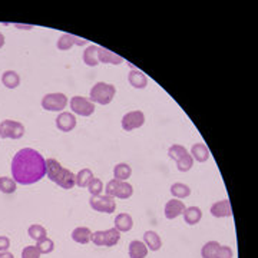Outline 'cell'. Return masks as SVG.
Listing matches in <instances>:
<instances>
[{
	"label": "cell",
	"mask_w": 258,
	"mask_h": 258,
	"mask_svg": "<svg viewBox=\"0 0 258 258\" xmlns=\"http://www.w3.org/2000/svg\"><path fill=\"white\" fill-rule=\"evenodd\" d=\"M12 177L20 185H32L46 175V159L36 149L23 148L12 159Z\"/></svg>",
	"instance_id": "cell-1"
},
{
	"label": "cell",
	"mask_w": 258,
	"mask_h": 258,
	"mask_svg": "<svg viewBox=\"0 0 258 258\" xmlns=\"http://www.w3.org/2000/svg\"><path fill=\"white\" fill-rule=\"evenodd\" d=\"M46 175L60 188L72 189L76 185V175L69 169L63 168L62 164L56 159H46Z\"/></svg>",
	"instance_id": "cell-2"
},
{
	"label": "cell",
	"mask_w": 258,
	"mask_h": 258,
	"mask_svg": "<svg viewBox=\"0 0 258 258\" xmlns=\"http://www.w3.org/2000/svg\"><path fill=\"white\" fill-rule=\"evenodd\" d=\"M116 95V88L112 83L98 82L92 86L89 92V100L98 105H109Z\"/></svg>",
	"instance_id": "cell-3"
},
{
	"label": "cell",
	"mask_w": 258,
	"mask_h": 258,
	"mask_svg": "<svg viewBox=\"0 0 258 258\" xmlns=\"http://www.w3.org/2000/svg\"><path fill=\"white\" fill-rule=\"evenodd\" d=\"M168 157L177 162V168L179 172H188L194 165V159L191 157L187 148L182 145H172L168 148Z\"/></svg>",
	"instance_id": "cell-4"
},
{
	"label": "cell",
	"mask_w": 258,
	"mask_h": 258,
	"mask_svg": "<svg viewBox=\"0 0 258 258\" xmlns=\"http://www.w3.org/2000/svg\"><path fill=\"white\" fill-rule=\"evenodd\" d=\"M42 108L49 112H63V109L68 106L69 99L65 93L62 92H52V93H46L42 98Z\"/></svg>",
	"instance_id": "cell-5"
},
{
	"label": "cell",
	"mask_w": 258,
	"mask_h": 258,
	"mask_svg": "<svg viewBox=\"0 0 258 258\" xmlns=\"http://www.w3.org/2000/svg\"><path fill=\"white\" fill-rule=\"evenodd\" d=\"M90 241L98 247H115L120 241V232L115 227L105 231H95L92 232Z\"/></svg>",
	"instance_id": "cell-6"
},
{
	"label": "cell",
	"mask_w": 258,
	"mask_h": 258,
	"mask_svg": "<svg viewBox=\"0 0 258 258\" xmlns=\"http://www.w3.org/2000/svg\"><path fill=\"white\" fill-rule=\"evenodd\" d=\"M25 135V126L18 120L5 119L0 122V138L20 139Z\"/></svg>",
	"instance_id": "cell-7"
},
{
	"label": "cell",
	"mask_w": 258,
	"mask_h": 258,
	"mask_svg": "<svg viewBox=\"0 0 258 258\" xmlns=\"http://www.w3.org/2000/svg\"><path fill=\"white\" fill-rule=\"evenodd\" d=\"M69 106L72 112H73V115H79V116H85V118L93 115L95 109H96L95 103L90 102L85 96H73V98H70Z\"/></svg>",
	"instance_id": "cell-8"
},
{
	"label": "cell",
	"mask_w": 258,
	"mask_h": 258,
	"mask_svg": "<svg viewBox=\"0 0 258 258\" xmlns=\"http://www.w3.org/2000/svg\"><path fill=\"white\" fill-rule=\"evenodd\" d=\"M89 205L90 208L95 209L96 212L112 214L116 209V201L108 195H98V197H90Z\"/></svg>",
	"instance_id": "cell-9"
},
{
	"label": "cell",
	"mask_w": 258,
	"mask_h": 258,
	"mask_svg": "<svg viewBox=\"0 0 258 258\" xmlns=\"http://www.w3.org/2000/svg\"><path fill=\"white\" fill-rule=\"evenodd\" d=\"M144 123H145V115L142 110H131L128 113H125L120 120V126L126 132L141 128Z\"/></svg>",
	"instance_id": "cell-10"
},
{
	"label": "cell",
	"mask_w": 258,
	"mask_h": 258,
	"mask_svg": "<svg viewBox=\"0 0 258 258\" xmlns=\"http://www.w3.org/2000/svg\"><path fill=\"white\" fill-rule=\"evenodd\" d=\"M86 43H88V40L86 39H82V38H78V36H75V35H69V33H63L59 39H58V42H56V48L59 50H62V52H65V50L72 49L75 45L83 46V45H86Z\"/></svg>",
	"instance_id": "cell-11"
},
{
	"label": "cell",
	"mask_w": 258,
	"mask_h": 258,
	"mask_svg": "<svg viewBox=\"0 0 258 258\" xmlns=\"http://www.w3.org/2000/svg\"><path fill=\"white\" fill-rule=\"evenodd\" d=\"M185 208H187V207L184 205V202H182L181 199H177V198L169 199L168 202L165 204V208H164L165 218L169 219V221L178 218V217L182 215V212L185 211Z\"/></svg>",
	"instance_id": "cell-12"
},
{
	"label": "cell",
	"mask_w": 258,
	"mask_h": 258,
	"mask_svg": "<svg viewBox=\"0 0 258 258\" xmlns=\"http://www.w3.org/2000/svg\"><path fill=\"white\" fill-rule=\"evenodd\" d=\"M209 212L212 217L215 218H228L232 215V208H231V202L229 199H221L217 201L211 205Z\"/></svg>",
	"instance_id": "cell-13"
},
{
	"label": "cell",
	"mask_w": 258,
	"mask_h": 258,
	"mask_svg": "<svg viewBox=\"0 0 258 258\" xmlns=\"http://www.w3.org/2000/svg\"><path fill=\"white\" fill-rule=\"evenodd\" d=\"M56 128L60 132H70L76 128V116L72 112H60L56 118Z\"/></svg>",
	"instance_id": "cell-14"
},
{
	"label": "cell",
	"mask_w": 258,
	"mask_h": 258,
	"mask_svg": "<svg viewBox=\"0 0 258 258\" xmlns=\"http://www.w3.org/2000/svg\"><path fill=\"white\" fill-rule=\"evenodd\" d=\"M128 82L129 85L135 89H145L148 85V78L142 70L132 69L128 73Z\"/></svg>",
	"instance_id": "cell-15"
},
{
	"label": "cell",
	"mask_w": 258,
	"mask_h": 258,
	"mask_svg": "<svg viewBox=\"0 0 258 258\" xmlns=\"http://www.w3.org/2000/svg\"><path fill=\"white\" fill-rule=\"evenodd\" d=\"M98 60L99 63H106V65H120L123 63V58L119 55H115L113 52L105 49V48H100L98 50Z\"/></svg>",
	"instance_id": "cell-16"
},
{
	"label": "cell",
	"mask_w": 258,
	"mask_h": 258,
	"mask_svg": "<svg viewBox=\"0 0 258 258\" xmlns=\"http://www.w3.org/2000/svg\"><path fill=\"white\" fill-rule=\"evenodd\" d=\"M129 258H147L148 255V248L145 245L144 241H138V239H134L129 242L128 248Z\"/></svg>",
	"instance_id": "cell-17"
},
{
	"label": "cell",
	"mask_w": 258,
	"mask_h": 258,
	"mask_svg": "<svg viewBox=\"0 0 258 258\" xmlns=\"http://www.w3.org/2000/svg\"><path fill=\"white\" fill-rule=\"evenodd\" d=\"M191 157L194 161H197V162H207L211 157V154H209V149L207 148V145H204V144H194L192 147H191Z\"/></svg>",
	"instance_id": "cell-18"
},
{
	"label": "cell",
	"mask_w": 258,
	"mask_h": 258,
	"mask_svg": "<svg viewBox=\"0 0 258 258\" xmlns=\"http://www.w3.org/2000/svg\"><path fill=\"white\" fill-rule=\"evenodd\" d=\"M144 242H145L148 251H159L162 247V239L159 237L158 232H155V231H145Z\"/></svg>",
	"instance_id": "cell-19"
},
{
	"label": "cell",
	"mask_w": 258,
	"mask_h": 258,
	"mask_svg": "<svg viewBox=\"0 0 258 258\" xmlns=\"http://www.w3.org/2000/svg\"><path fill=\"white\" fill-rule=\"evenodd\" d=\"M113 224H115V228L118 229L119 232H128L134 227V219L128 212H122V214L116 215Z\"/></svg>",
	"instance_id": "cell-20"
},
{
	"label": "cell",
	"mask_w": 258,
	"mask_h": 258,
	"mask_svg": "<svg viewBox=\"0 0 258 258\" xmlns=\"http://www.w3.org/2000/svg\"><path fill=\"white\" fill-rule=\"evenodd\" d=\"M2 83L8 89H16L20 85V76L15 70H5L2 75Z\"/></svg>",
	"instance_id": "cell-21"
},
{
	"label": "cell",
	"mask_w": 258,
	"mask_h": 258,
	"mask_svg": "<svg viewBox=\"0 0 258 258\" xmlns=\"http://www.w3.org/2000/svg\"><path fill=\"white\" fill-rule=\"evenodd\" d=\"M184 215V221L188 224V225H197L199 224V221L202 219V211L199 207H188L185 208V211L182 212Z\"/></svg>",
	"instance_id": "cell-22"
},
{
	"label": "cell",
	"mask_w": 258,
	"mask_h": 258,
	"mask_svg": "<svg viewBox=\"0 0 258 258\" xmlns=\"http://www.w3.org/2000/svg\"><path fill=\"white\" fill-rule=\"evenodd\" d=\"M98 50H99V46L96 45H90L88 46L85 52H83V62L86 66H90V68H95L99 65V60H98Z\"/></svg>",
	"instance_id": "cell-23"
},
{
	"label": "cell",
	"mask_w": 258,
	"mask_h": 258,
	"mask_svg": "<svg viewBox=\"0 0 258 258\" xmlns=\"http://www.w3.org/2000/svg\"><path fill=\"white\" fill-rule=\"evenodd\" d=\"M72 239L78 244H88L90 242V238H92V231H90L88 227H76V228L72 231Z\"/></svg>",
	"instance_id": "cell-24"
},
{
	"label": "cell",
	"mask_w": 258,
	"mask_h": 258,
	"mask_svg": "<svg viewBox=\"0 0 258 258\" xmlns=\"http://www.w3.org/2000/svg\"><path fill=\"white\" fill-rule=\"evenodd\" d=\"M132 195H134V187L129 184L128 181H118L115 194H113V198L128 199Z\"/></svg>",
	"instance_id": "cell-25"
},
{
	"label": "cell",
	"mask_w": 258,
	"mask_h": 258,
	"mask_svg": "<svg viewBox=\"0 0 258 258\" xmlns=\"http://www.w3.org/2000/svg\"><path fill=\"white\" fill-rule=\"evenodd\" d=\"M132 175V168L126 162H119L113 167V178L118 181H128Z\"/></svg>",
	"instance_id": "cell-26"
},
{
	"label": "cell",
	"mask_w": 258,
	"mask_h": 258,
	"mask_svg": "<svg viewBox=\"0 0 258 258\" xmlns=\"http://www.w3.org/2000/svg\"><path fill=\"white\" fill-rule=\"evenodd\" d=\"M171 194L174 198L177 199L188 198L191 195V188H189V185L184 184V182H175L171 185Z\"/></svg>",
	"instance_id": "cell-27"
},
{
	"label": "cell",
	"mask_w": 258,
	"mask_h": 258,
	"mask_svg": "<svg viewBox=\"0 0 258 258\" xmlns=\"http://www.w3.org/2000/svg\"><path fill=\"white\" fill-rule=\"evenodd\" d=\"M28 235L35 242H39V241L48 237V231H46V228L43 225H40V224H32L29 228H28Z\"/></svg>",
	"instance_id": "cell-28"
},
{
	"label": "cell",
	"mask_w": 258,
	"mask_h": 258,
	"mask_svg": "<svg viewBox=\"0 0 258 258\" xmlns=\"http://www.w3.org/2000/svg\"><path fill=\"white\" fill-rule=\"evenodd\" d=\"M218 241H208L204 244V247L201 248V257L202 258H215L217 255V251L219 248Z\"/></svg>",
	"instance_id": "cell-29"
},
{
	"label": "cell",
	"mask_w": 258,
	"mask_h": 258,
	"mask_svg": "<svg viewBox=\"0 0 258 258\" xmlns=\"http://www.w3.org/2000/svg\"><path fill=\"white\" fill-rule=\"evenodd\" d=\"M92 178H93V172L89 168L80 169L79 172L76 174V185L79 188H86Z\"/></svg>",
	"instance_id": "cell-30"
},
{
	"label": "cell",
	"mask_w": 258,
	"mask_h": 258,
	"mask_svg": "<svg viewBox=\"0 0 258 258\" xmlns=\"http://www.w3.org/2000/svg\"><path fill=\"white\" fill-rule=\"evenodd\" d=\"M18 189V184L13 178L9 177H0V192L3 194H13Z\"/></svg>",
	"instance_id": "cell-31"
},
{
	"label": "cell",
	"mask_w": 258,
	"mask_h": 258,
	"mask_svg": "<svg viewBox=\"0 0 258 258\" xmlns=\"http://www.w3.org/2000/svg\"><path fill=\"white\" fill-rule=\"evenodd\" d=\"M88 191H89L90 197H98V195H102V191H103V184L99 178H93L90 179V182L88 184Z\"/></svg>",
	"instance_id": "cell-32"
},
{
	"label": "cell",
	"mask_w": 258,
	"mask_h": 258,
	"mask_svg": "<svg viewBox=\"0 0 258 258\" xmlns=\"http://www.w3.org/2000/svg\"><path fill=\"white\" fill-rule=\"evenodd\" d=\"M36 247H38V249L40 251V254H50V252H53V249H55V242H53V239H50L46 237L45 239L36 242Z\"/></svg>",
	"instance_id": "cell-33"
},
{
	"label": "cell",
	"mask_w": 258,
	"mask_h": 258,
	"mask_svg": "<svg viewBox=\"0 0 258 258\" xmlns=\"http://www.w3.org/2000/svg\"><path fill=\"white\" fill-rule=\"evenodd\" d=\"M40 251L36 245H28L22 251V258H40Z\"/></svg>",
	"instance_id": "cell-34"
},
{
	"label": "cell",
	"mask_w": 258,
	"mask_h": 258,
	"mask_svg": "<svg viewBox=\"0 0 258 258\" xmlns=\"http://www.w3.org/2000/svg\"><path fill=\"white\" fill-rule=\"evenodd\" d=\"M232 248L229 245H219L215 258H232Z\"/></svg>",
	"instance_id": "cell-35"
},
{
	"label": "cell",
	"mask_w": 258,
	"mask_h": 258,
	"mask_svg": "<svg viewBox=\"0 0 258 258\" xmlns=\"http://www.w3.org/2000/svg\"><path fill=\"white\" fill-rule=\"evenodd\" d=\"M10 248V239L6 235H0V252H5Z\"/></svg>",
	"instance_id": "cell-36"
},
{
	"label": "cell",
	"mask_w": 258,
	"mask_h": 258,
	"mask_svg": "<svg viewBox=\"0 0 258 258\" xmlns=\"http://www.w3.org/2000/svg\"><path fill=\"white\" fill-rule=\"evenodd\" d=\"M0 258H15V255L9 251H5V252H0Z\"/></svg>",
	"instance_id": "cell-37"
},
{
	"label": "cell",
	"mask_w": 258,
	"mask_h": 258,
	"mask_svg": "<svg viewBox=\"0 0 258 258\" xmlns=\"http://www.w3.org/2000/svg\"><path fill=\"white\" fill-rule=\"evenodd\" d=\"M5 43H6V39H5V35H3V33L0 32V49H2L3 46H5Z\"/></svg>",
	"instance_id": "cell-38"
}]
</instances>
